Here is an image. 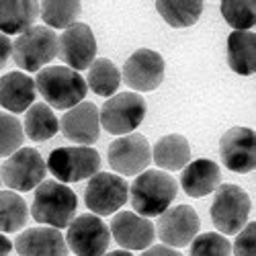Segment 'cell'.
Returning <instances> with one entry per match:
<instances>
[{
  "label": "cell",
  "mask_w": 256,
  "mask_h": 256,
  "mask_svg": "<svg viewBox=\"0 0 256 256\" xmlns=\"http://www.w3.org/2000/svg\"><path fill=\"white\" fill-rule=\"evenodd\" d=\"M10 56L18 68L39 72L58 56V35L44 25H33L14 39Z\"/></svg>",
  "instance_id": "obj_4"
},
{
  "label": "cell",
  "mask_w": 256,
  "mask_h": 256,
  "mask_svg": "<svg viewBox=\"0 0 256 256\" xmlns=\"http://www.w3.org/2000/svg\"><path fill=\"white\" fill-rule=\"evenodd\" d=\"M23 140L25 134L20 121L10 113L0 111V158H8L18 148H23Z\"/></svg>",
  "instance_id": "obj_29"
},
{
  "label": "cell",
  "mask_w": 256,
  "mask_h": 256,
  "mask_svg": "<svg viewBox=\"0 0 256 256\" xmlns=\"http://www.w3.org/2000/svg\"><path fill=\"white\" fill-rule=\"evenodd\" d=\"M256 35L254 31H232L228 37V64L240 74L250 76L256 70Z\"/></svg>",
  "instance_id": "obj_23"
},
{
  "label": "cell",
  "mask_w": 256,
  "mask_h": 256,
  "mask_svg": "<svg viewBox=\"0 0 256 256\" xmlns=\"http://www.w3.org/2000/svg\"><path fill=\"white\" fill-rule=\"evenodd\" d=\"M106 160L119 176H138L150 166L152 148L142 134H130L109 146Z\"/></svg>",
  "instance_id": "obj_11"
},
{
  "label": "cell",
  "mask_w": 256,
  "mask_h": 256,
  "mask_svg": "<svg viewBox=\"0 0 256 256\" xmlns=\"http://www.w3.org/2000/svg\"><path fill=\"white\" fill-rule=\"evenodd\" d=\"M222 14L234 31H250L254 27V2L250 0H224Z\"/></svg>",
  "instance_id": "obj_30"
},
{
  "label": "cell",
  "mask_w": 256,
  "mask_h": 256,
  "mask_svg": "<svg viewBox=\"0 0 256 256\" xmlns=\"http://www.w3.org/2000/svg\"><path fill=\"white\" fill-rule=\"evenodd\" d=\"M78 209L76 193L58 180H44L33 195L31 216L37 224H44L46 228L64 230L74 222Z\"/></svg>",
  "instance_id": "obj_2"
},
{
  "label": "cell",
  "mask_w": 256,
  "mask_h": 256,
  "mask_svg": "<svg viewBox=\"0 0 256 256\" xmlns=\"http://www.w3.org/2000/svg\"><path fill=\"white\" fill-rule=\"evenodd\" d=\"M10 250H12V242L0 234V256H10Z\"/></svg>",
  "instance_id": "obj_35"
},
{
  "label": "cell",
  "mask_w": 256,
  "mask_h": 256,
  "mask_svg": "<svg viewBox=\"0 0 256 256\" xmlns=\"http://www.w3.org/2000/svg\"><path fill=\"white\" fill-rule=\"evenodd\" d=\"M58 58L74 72L90 68V64L96 60V39L92 29L84 23H74L64 29L58 37Z\"/></svg>",
  "instance_id": "obj_12"
},
{
  "label": "cell",
  "mask_w": 256,
  "mask_h": 256,
  "mask_svg": "<svg viewBox=\"0 0 256 256\" xmlns=\"http://www.w3.org/2000/svg\"><path fill=\"white\" fill-rule=\"evenodd\" d=\"M142 256H182L178 250H172L164 244H158V246H152V248H146L142 252Z\"/></svg>",
  "instance_id": "obj_34"
},
{
  "label": "cell",
  "mask_w": 256,
  "mask_h": 256,
  "mask_svg": "<svg viewBox=\"0 0 256 256\" xmlns=\"http://www.w3.org/2000/svg\"><path fill=\"white\" fill-rule=\"evenodd\" d=\"M29 222V209L14 190H0V232H20Z\"/></svg>",
  "instance_id": "obj_26"
},
{
  "label": "cell",
  "mask_w": 256,
  "mask_h": 256,
  "mask_svg": "<svg viewBox=\"0 0 256 256\" xmlns=\"http://www.w3.org/2000/svg\"><path fill=\"white\" fill-rule=\"evenodd\" d=\"M111 236L123 250H146L156 238V230L150 220L134 211H119L109 226Z\"/></svg>",
  "instance_id": "obj_16"
},
{
  "label": "cell",
  "mask_w": 256,
  "mask_h": 256,
  "mask_svg": "<svg viewBox=\"0 0 256 256\" xmlns=\"http://www.w3.org/2000/svg\"><path fill=\"white\" fill-rule=\"evenodd\" d=\"M154 4L158 14L174 29L193 27L203 12L201 0H158Z\"/></svg>",
  "instance_id": "obj_25"
},
{
  "label": "cell",
  "mask_w": 256,
  "mask_h": 256,
  "mask_svg": "<svg viewBox=\"0 0 256 256\" xmlns=\"http://www.w3.org/2000/svg\"><path fill=\"white\" fill-rule=\"evenodd\" d=\"M146 117V100L138 92H119L106 100L100 111L98 121L111 136L134 134Z\"/></svg>",
  "instance_id": "obj_6"
},
{
  "label": "cell",
  "mask_w": 256,
  "mask_h": 256,
  "mask_svg": "<svg viewBox=\"0 0 256 256\" xmlns=\"http://www.w3.org/2000/svg\"><path fill=\"white\" fill-rule=\"evenodd\" d=\"M180 184L188 197H205L222 184V170L213 160L199 158L182 168Z\"/></svg>",
  "instance_id": "obj_19"
},
{
  "label": "cell",
  "mask_w": 256,
  "mask_h": 256,
  "mask_svg": "<svg viewBox=\"0 0 256 256\" xmlns=\"http://www.w3.org/2000/svg\"><path fill=\"white\" fill-rule=\"evenodd\" d=\"M250 216V197L238 184H220L211 203V222L220 234H238Z\"/></svg>",
  "instance_id": "obj_7"
},
{
  "label": "cell",
  "mask_w": 256,
  "mask_h": 256,
  "mask_svg": "<svg viewBox=\"0 0 256 256\" xmlns=\"http://www.w3.org/2000/svg\"><path fill=\"white\" fill-rule=\"evenodd\" d=\"M154 164L162 168V172H172V170H182L190 162V146L184 136L180 134H168L154 144L152 150Z\"/></svg>",
  "instance_id": "obj_21"
},
{
  "label": "cell",
  "mask_w": 256,
  "mask_h": 256,
  "mask_svg": "<svg viewBox=\"0 0 256 256\" xmlns=\"http://www.w3.org/2000/svg\"><path fill=\"white\" fill-rule=\"evenodd\" d=\"M39 14V2L31 0H0V33L20 35L33 27Z\"/></svg>",
  "instance_id": "obj_22"
},
{
  "label": "cell",
  "mask_w": 256,
  "mask_h": 256,
  "mask_svg": "<svg viewBox=\"0 0 256 256\" xmlns=\"http://www.w3.org/2000/svg\"><path fill=\"white\" fill-rule=\"evenodd\" d=\"M130 199V182L113 172H96L88 178L84 190V203L92 216H111L117 213Z\"/></svg>",
  "instance_id": "obj_9"
},
{
  "label": "cell",
  "mask_w": 256,
  "mask_h": 256,
  "mask_svg": "<svg viewBox=\"0 0 256 256\" xmlns=\"http://www.w3.org/2000/svg\"><path fill=\"white\" fill-rule=\"evenodd\" d=\"M254 236H256V224H246L236 236L234 242V252L236 256H254Z\"/></svg>",
  "instance_id": "obj_32"
},
{
  "label": "cell",
  "mask_w": 256,
  "mask_h": 256,
  "mask_svg": "<svg viewBox=\"0 0 256 256\" xmlns=\"http://www.w3.org/2000/svg\"><path fill=\"white\" fill-rule=\"evenodd\" d=\"M35 90L46 98L50 109L68 111L72 106L80 104L86 96V80L66 66H48L39 70L35 78Z\"/></svg>",
  "instance_id": "obj_3"
},
{
  "label": "cell",
  "mask_w": 256,
  "mask_h": 256,
  "mask_svg": "<svg viewBox=\"0 0 256 256\" xmlns=\"http://www.w3.org/2000/svg\"><path fill=\"white\" fill-rule=\"evenodd\" d=\"M178 184L168 172L162 170H144L130 184L132 207L142 218H160L170 203L176 199Z\"/></svg>",
  "instance_id": "obj_1"
},
{
  "label": "cell",
  "mask_w": 256,
  "mask_h": 256,
  "mask_svg": "<svg viewBox=\"0 0 256 256\" xmlns=\"http://www.w3.org/2000/svg\"><path fill=\"white\" fill-rule=\"evenodd\" d=\"M14 248L18 256H66L68 244L66 238L54 228H29L18 234L14 240Z\"/></svg>",
  "instance_id": "obj_18"
},
{
  "label": "cell",
  "mask_w": 256,
  "mask_h": 256,
  "mask_svg": "<svg viewBox=\"0 0 256 256\" xmlns=\"http://www.w3.org/2000/svg\"><path fill=\"white\" fill-rule=\"evenodd\" d=\"M46 166L58 182H80L100 172V154L88 146L58 148L50 154Z\"/></svg>",
  "instance_id": "obj_5"
},
{
  "label": "cell",
  "mask_w": 256,
  "mask_h": 256,
  "mask_svg": "<svg viewBox=\"0 0 256 256\" xmlns=\"http://www.w3.org/2000/svg\"><path fill=\"white\" fill-rule=\"evenodd\" d=\"M60 130L64 138L76 146H92L100 138L98 109L94 102H80L66 111L60 121Z\"/></svg>",
  "instance_id": "obj_17"
},
{
  "label": "cell",
  "mask_w": 256,
  "mask_h": 256,
  "mask_svg": "<svg viewBox=\"0 0 256 256\" xmlns=\"http://www.w3.org/2000/svg\"><path fill=\"white\" fill-rule=\"evenodd\" d=\"M48 166L35 148H18L0 166V178L12 190L27 193L46 180Z\"/></svg>",
  "instance_id": "obj_8"
},
{
  "label": "cell",
  "mask_w": 256,
  "mask_h": 256,
  "mask_svg": "<svg viewBox=\"0 0 256 256\" xmlns=\"http://www.w3.org/2000/svg\"><path fill=\"white\" fill-rule=\"evenodd\" d=\"M164 80V58L154 50H138L127 58L123 66V82L132 90L150 92L156 90Z\"/></svg>",
  "instance_id": "obj_14"
},
{
  "label": "cell",
  "mask_w": 256,
  "mask_h": 256,
  "mask_svg": "<svg viewBox=\"0 0 256 256\" xmlns=\"http://www.w3.org/2000/svg\"><path fill=\"white\" fill-rule=\"evenodd\" d=\"M35 80L23 72H8L0 78V104L8 113H23L35 102Z\"/></svg>",
  "instance_id": "obj_20"
},
{
  "label": "cell",
  "mask_w": 256,
  "mask_h": 256,
  "mask_svg": "<svg viewBox=\"0 0 256 256\" xmlns=\"http://www.w3.org/2000/svg\"><path fill=\"white\" fill-rule=\"evenodd\" d=\"M254 132L248 127H232L220 140V156L226 168L232 172L246 174L254 170L256 156H254Z\"/></svg>",
  "instance_id": "obj_15"
},
{
  "label": "cell",
  "mask_w": 256,
  "mask_h": 256,
  "mask_svg": "<svg viewBox=\"0 0 256 256\" xmlns=\"http://www.w3.org/2000/svg\"><path fill=\"white\" fill-rule=\"evenodd\" d=\"M190 256H232V244L218 232L197 234L190 242Z\"/></svg>",
  "instance_id": "obj_31"
},
{
  "label": "cell",
  "mask_w": 256,
  "mask_h": 256,
  "mask_svg": "<svg viewBox=\"0 0 256 256\" xmlns=\"http://www.w3.org/2000/svg\"><path fill=\"white\" fill-rule=\"evenodd\" d=\"M121 84V74L117 70V66L106 60V58H98L90 64L88 68V80L86 86L98 94V96H113Z\"/></svg>",
  "instance_id": "obj_27"
},
{
  "label": "cell",
  "mask_w": 256,
  "mask_h": 256,
  "mask_svg": "<svg viewBox=\"0 0 256 256\" xmlns=\"http://www.w3.org/2000/svg\"><path fill=\"white\" fill-rule=\"evenodd\" d=\"M60 130V121L56 119L54 109L46 102H33L29 109L25 111V121H23V134L31 142H48L56 136Z\"/></svg>",
  "instance_id": "obj_24"
},
{
  "label": "cell",
  "mask_w": 256,
  "mask_h": 256,
  "mask_svg": "<svg viewBox=\"0 0 256 256\" xmlns=\"http://www.w3.org/2000/svg\"><path fill=\"white\" fill-rule=\"evenodd\" d=\"M0 182H2V178H0Z\"/></svg>",
  "instance_id": "obj_37"
},
{
  "label": "cell",
  "mask_w": 256,
  "mask_h": 256,
  "mask_svg": "<svg viewBox=\"0 0 256 256\" xmlns=\"http://www.w3.org/2000/svg\"><path fill=\"white\" fill-rule=\"evenodd\" d=\"M10 54H12V44L6 35L0 33V70L6 66V62L10 60Z\"/></svg>",
  "instance_id": "obj_33"
},
{
  "label": "cell",
  "mask_w": 256,
  "mask_h": 256,
  "mask_svg": "<svg viewBox=\"0 0 256 256\" xmlns=\"http://www.w3.org/2000/svg\"><path fill=\"white\" fill-rule=\"evenodd\" d=\"M104 256H134V254L127 252V250H115V252H106Z\"/></svg>",
  "instance_id": "obj_36"
},
{
  "label": "cell",
  "mask_w": 256,
  "mask_h": 256,
  "mask_svg": "<svg viewBox=\"0 0 256 256\" xmlns=\"http://www.w3.org/2000/svg\"><path fill=\"white\" fill-rule=\"evenodd\" d=\"M39 10L48 29H68L78 20L82 4L76 0L74 2H39Z\"/></svg>",
  "instance_id": "obj_28"
},
{
  "label": "cell",
  "mask_w": 256,
  "mask_h": 256,
  "mask_svg": "<svg viewBox=\"0 0 256 256\" xmlns=\"http://www.w3.org/2000/svg\"><path fill=\"white\" fill-rule=\"evenodd\" d=\"M199 216L190 205H176L166 209L158 218L156 236L168 248H184L199 234Z\"/></svg>",
  "instance_id": "obj_13"
},
{
  "label": "cell",
  "mask_w": 256,
  "mask_h": 256,
  "mask_svg": "<svg viewBox=\"0 0 256 256\" xmlns=\"http://www.w3.org/2000/svg\"><path fill=\"white\" fill-rule=\"evenodd\" d=\"M66 244L76 256H104L111 244L109 226L92 213L78 216L68 226Z\"/></svg>",
  "instance_id": "obj_10"
}]
</instances>
